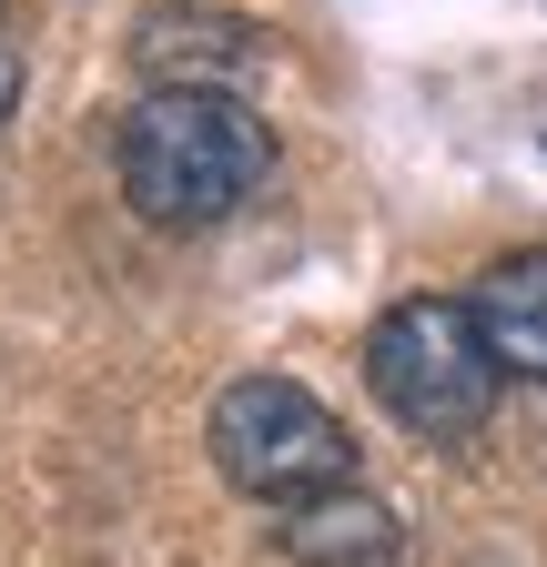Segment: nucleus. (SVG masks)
Masks as SVG:
<instances>
[{
	"label": "nucleus",
	"instance_id": "nucleus-1",
	"mask_svg": "<svg viewBox=\"0 0 547 567\" xmlns=\"http://www.w3.org/2000/svg\"><path fill=\"white\" fill-rule=\"evenodd\" d=\"M122 203L163 234H203L244 213L274 173V132L244 92H143L112 132Z\"/></svg>",
	"mask_w": 547,
	"mask_h": 567
},
{
	"label": "nucleus",
	"instance_id": "nucleus-2",
	"mask_svg": "<svg viewBox=\"0 0 547 567\" xmlns=\"http://www.w3.org/2000/svg\"><path fill=\"white\" fill-rule=\"evenodd\" d=\"M365 385H375V405L405 425V436L466 446L476 425L497 415V385L507 375H497L487 334H476V305L466 295H405L365 334Z\"/></svg>",
	"mask_w": 547,
	"mask_h": 567
},
{
	"label": "nucleus",
	"instance_id": "nucleus-3",
	"mask_svg": "<svg viewBox=\"0 0 547 567\" xmlns=\"http://www.w3.org/2000/svg\"><path fill=\"white\" fill-rule=\"evenodd\" d=\"M203 446H214L224 486H244L254 507H314V496L355 486V436L314 385L295 375H234L203 415Z\"/></svg>",
	"mask_w": 547,
	"mask_h": 567
},
{
	"label": "nucleus",
	"instance_id": "nucleus-4",
	"mask_svg": "<svg viewBox=\"0 0 547 567\" xmlns=\"http://www.w3.org/2000/svg\"><path fill=\"white\" fill-rule=\"evenodd\" d=\"M132 61L153 71V92H234L264 61V31L224 21V11H163V21L132 31Z\"/></svg>",
	"mask_w": 547,
	"mask_h": 567
},
{
	"label": "nucleus",
	"instance_id": "nucleus-5",
	"mask_svg": "<svg viewBox=\"0 0 547 567\" xmlns=\"http://www.w3.org/2000/svg\"><path fill=\"white\" fill-rule=\"evenodd\" d=\"M466 305H476V334H487L497 375L547 385V254H497Z\"/></svg>",
	"mask_w": 547,
	"mask_h": 567
},
{
	"label": "nucleus",
	"instance_id": "nucleus-6",
	"mask_svg": "<svg viewBox=\"0 0 547 567\" xmlns=\"http://www.w3.org/2000/svg\"><path fill=\"white\" fill-rule=\"evenodd\" d=\"M285 557L295 567H395V507L385 496H365V486H334V496H314V507H285Z\"/></svg>",
	"mask_w": 547,
	"mask_h": 567
},
{
	"label": "nucleus",
	"instance_id": "nucleus-7",
	"mask_svg": "<svg viewBox=\"0 0 547 567\" xmlns=\"http://www.w3.org/2000/svg\"><path fill=\"white\" fill-rule=\"evenodd\" d=\"M11 102H21V51L0 41V122H11Z\"/></svg>",
	"mask_w": 547,
	"mask_h": 567
}]
</instances>
